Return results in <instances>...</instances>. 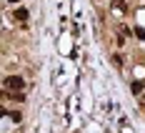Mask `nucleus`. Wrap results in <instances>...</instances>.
<instances>
[{
	"mask_svg": "<svg viewBox=\"0 0 145 133\" xmlns=\"http://www.w3.org/2000/svg\"><path fill=\"white\" fill-rule=\"evenodd\" d=\"M3 90H5L8 95H20V93L25 90V80H23L20 75H8V78L3 80Z\"/></svg>",
	"mask_w": 145,
	"mask_h": 133,
	"instance_id": "1",
	"label": "nucleus"
},
{
	"mask_svg": "<svg viewBox=\"0 0 145 133\" xmlns=\"http://www.w3.org/2000/svg\"><path fill=\"white\" fill-rule=\"evenodd\" d=\"M110 10H113V15H118V18H123V15H125V10H128V5H125V0H113Z\"/></svg>",
	"mask_w": 145,
	"mask_h": 133,
	"instance_id": "2",
	"label": "nucleus"
},
{
	"mask_svg": "<svg viewBox=\"0 0 145 133\" xmlns=\"http://www.w3.org/2000/svg\"><path fill=\"white\" fill-rule=\"evenodd\" d=\"M143 88H145V83H143V80H135V83L130 86V90L135 93V95H140V93H143Z\"/></svg>",
	"mask_w": 145,
	"mask_h": 133,
	"instance_id": "3",
	"label": "nucleus"
},
{
	"mask_svg": "<svg viewBox=\"0 0 145 133\" xmlns=\"http://www.w3.org/2000/svg\"><path fill=\"white\" fill-rule=\"evenodd\" d=\"M15 20L25 23V20H28V10H23V8H20V10H15Z\"/></svg>",
	"mask_w": 145,
	"mask_h": 133,
	"instance_id": "4",
	"label": "nucleus"
},
{
	"mask_svg": "<svg viewBox=\"0 0 145 133\" xmlns=\"http://www.w3.org/2000/svg\"><path fill=\"white\" fill-rule=\"evenodd\" d=\"M113 65H118V68H123V58H120V55H113Z\"/></svg>",
	"mask_w": 145,
	"mask_h": 133,
	"instance_id": "5",
	"label": "nucleus"
},
{
	"mask_svg": "<svg viewBox=\"0 0 145 133\" xmlns=\"http://www.w3.org/2000/svg\"><path fill=\"white\" fill-rule=\"evenodd\" d=\"M8 3H13V5H15V3H20V0H8Z\"/></svg>",
	"mask_w": 145,
	"mask_h": 133,
	"instance_id": "6",
	"label": "nucleus"
},
{
	"mask_svg": "<svg viewBox=\"0 0 145 133\" xmlns=\"http://www.w3.org/2000/svg\"><path fill=\"white\" fill-rule=\"evenodd\" d=\"M143 105H145V98H143Z\"/></svg>",
	"mask_w": 145,
	"mask_h": 133,
	"instance_id": "7",
	"label": "nucleus"
}]
</instances>
